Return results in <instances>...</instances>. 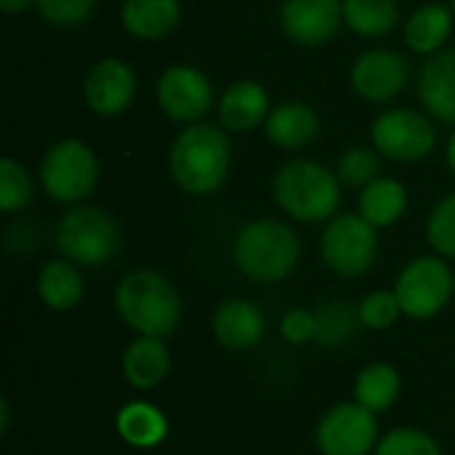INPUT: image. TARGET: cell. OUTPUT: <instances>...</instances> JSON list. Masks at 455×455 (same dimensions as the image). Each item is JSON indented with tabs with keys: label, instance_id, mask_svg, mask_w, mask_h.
I'll list each match as a JSON object with an SVG mask.
<instances>
[{
	"label": "cell",
	"instance_id": "obj_1",
	"mask_svg": "<svg viewBox=\"0 0 455 455\" xmlns=\"http://www.w3.org/2000/svg\"><path fill=\"white\" fill-rule=\"evenodd\" d=\"M232 165L229 131L211 123L181 128L168 152V171L176 187L192 197H208L221 189Z\"/></svg>",
	"mask_w": 455,
	"mask_h": 455
},
{
	"label": "cell",
	"instance_id": "obj_2",
	"mask_svg": "<svg viewBox=\"0 0 455 455\" xmlns=\"http://www.w3.org/2000/svg\"><path fill=\"white\" fill-rule=\"evenodd\" d=\"M115 312L136 336L168 339L181 325L184 301L165 275L133 269L115 288Z\"/></svg>",
	"mask_w": 455,
	"mask_h": 455
},
{
	"label": "cell",
	"instance_id": "obj_3",
	"mask_svg": "<svg viewBox=\"0 0 455 455\" xmlns=\"http://www.w3.org/2000/svg\"><path fill=\"white\" fill-rule=\"evenodd\" d=\"M232 259L240 275L251 283L275 285L296 272L301 261V240L285 221L256 219L235 235Z\"/></svg>",
	"mask_w": 455,
	"mask_h": 455
},
{
	"label": "cell",
	"instance_id": "obj_4",
	"mask_svg": "<svg viewBox=\"0 0 455 455\" xmlns=\"http://www.w3.org/2000/svg\"><path fill=\"white\" fill-rule=\"evenodd\" d=\"M272 195L277 208L299 224L331 221L341 205V181L333 168L299 157L285 165L272 179Z\"/></svg>",
	"mask_w": 455,
	"mask_h": 455
},
{
	"label": "cell",
	"instance_id": "obj_5",
	"mask_svg": "<svg viewBox=\"0 0 455 455\" xmlns=\"http://www.w3.org/2000/svg\"><path fill=\"white\" fill-rule=\"evenodd\" d=\"M56 251L61 259L96 269L112 261L120 251L117 221L96 205H75L56 224Z\"/></svg>",
	"mask_w": 455,
	"mask_h": 455
},
{
	"label": "cell",
	"instance_id": "obj_6",
	"mask_svg": "<svg viewBox=\"0 0 455 455\" xmlns=\"http://www.w3.org/2000/svg\"><path fill=\"white\" fill-rule=\"evenodd\" d=\"M99 157L91 144L80 139H61L51 144L40 160L43 192L61 205H80L99 184Z\"/></svg>",
	"mask_w": 455,
	"mask_h": 455
},
{
	"label": "cell",
	"instance_id": "obj_7",
	"mask_svg": "<svg viewBox=\"0 0 455 455\" xmlns=\"http://www.w3.org/2000/svg\"><path fill=\"white\" fill-rule=\"evenodd\" d=\"M325 267L347 280L368 275L379 261V229L360 213H336L320 235Z\"/></svg>",
	"mask_w": 455,
	"mask_h": 455
},
{
	"label": "cell",
	"instance_id": "obj_8",
	"mask_svg": "<svg viewBox=\"0 0 455 455\" xmlns=\"http://www.w3.org/2000/svg\"><path fill=\"white\" fill-rule=\"evenodd\" d=\"M403 315L411 320H432L448 309L455 293V275L443 256H419L403 267L395 283Z\"/></svg>",
	"mask_w": 455,
	"mask_h": 455
},
{
	"label": "cell",
	"instance_id": "obj_9",
	"mask_svg": "<svg viewBox=\"0 0 455 455\" xmlns=\"http://www.w3.org/2000/svg\"><path fill=\"white\" fill-rule=\"evenodd\" d=\"M373 147L395 163H419L437 147V128L432 117L413 107L384 109L371 125Z\"/></svg>",
	"mask_w": 455,
	"mask_h": 455
},
{
	"label": "cell",
	"instance_id": "obj_10",
	"mask_svg": "<svg viewBox=\"0 0 455 455\" xmlns=\"http://www.w3.org/2000/svg\"><path fill=\"white\" fill-rule=\"evenodd\" d=\"M376 413L363 408L357 400L339 403L317 421L315 443L323 455H373L379 445Z\"/></svg>",
	"mask_w": 455,
	"mask_h": 455
},
{
	"label": "cell",
	"instance_id": "obj_11",
	"mask_svg": "<svg viewBox=\"0 0 455 455\" xmlns=\"http://www.w3.org/2000/svg\"><path fill=\"white\" fill-rule=\"evenodd\" d=\"M157 107L160 112L181 125L203 123L205 115L216 107L213 85L208 75L192 64H173L157 80Z\"/></svg>",
	"mask_w": 455,
	"mask_h": 455
},
{
	"label": "cell",
	"instance_id": "obj_12",
	"mask_svg": "<svg viewBox=\"0 0 455 455\" xmlns=\"http://www.w3.org/2000/svg\"><path fill=\"white\" fill-rule=\"evenodd\" d=\"M411 80V61L392 48L363 51L349 72L355 93L371 104H387L397 99Z\"/></svg>",
	"mask_w": 455,
	"mask_h": 455
},
{
	"label": "cell",
	"instance_id": "obj_13",
	"mask_svg": "<svg viewBox=\"0 0 455 455\" xmlns=\"http://www.w3.org/2000/svg\"><path fill=\"white\" fill-rule=\"evenodd\" d=\"M136 85H139V80L128 61H123L117 56H104L85 72L83 99L93 115L117 117L133 104Z\"/></svg>",
	"mask_w": 455,
	"mask_h": 455
},
{
	"label": "cell",
	"instance_id": "obj_14",
	"mask_svg": "<svg viewBox=\"0 0 455 455\" xmlns=\"http://www.w3.org/2000/svg\"><path fill=\"white\" fill-rule=\"evenodd\" d=\"M344 24V0H283L280 27L288 40L304 48L331 43Z\"/></svg>",
	"mask_w": 455,
	"mask_h": 455
},
{
	"label": "cell",
	"instance_id": "obj_15",
	"mask_svg": "<svg viewBox=\"0 0 455 455\" xmlns=\"http://www.w3.org/2000/svg\"><path fill=\"white\" fill-rule=\"evenodd\" d=\"M211 331L229 352H251L267 336V317L259 304L248 299H227L213 309Z\"/></svg>",
	"mask_w": 455,
	"mask_h": 455
},
{
	"label": "cell",
	"instance_id": "obj_16",
	"mask_svg": "<svg viewBox=\"0 0 455 455\" xmlns=\"http://www.w3.org/2000/svg\"><path fill=\"white\" fill-rule=\"evenodd\" d=\"M269 112L272 101L259 80H235L216 101L219 125L229 133H251L264 128Z\"/></svg>",
	"mask_w": 455,
	"mask_h": 455
},
{
	"label": "cell",
	"instance_id": "obj_17",
	"mask_svg": "<svg viewBox=\"0 0 455 455\" xmlns=\"http://www.w3.org/2000/svg\"><path fill=\"white\" fill-rule=\"evenodd\" d=\"M416 91L429 117L455 125V48H443L419 69Z\"/></svg>",
	"mask_w": 455,
	"mask_h": 455
},
{
	"label": "cell",
	"instance_id": "obj_18",
	"mask_svg": "<svg viewBox=\"0 0 455 455\" xmlns=\"http://www.w3.org/2000/svg\"><path fill=\"white\" fill-rule=\"evenodd\" d=\"M264 133L272 147L283 152H299L320 136V115L307 101H280L277 107H272L264 123Z\"/></svg>",
	"mask_w": 455,
	"mask_h": 455
},
{
	"label": "cell",
	"instance_id": "obj_19",
	"mask_svg": "<svg viewBox=\"0 0 455 455\" xmlns=\"http://www.w3.org/2000/svg\"><path fill=\"white\" fill-rule=\"evenodd\" d=\"M181 0H123L120 24L136 40H163L181 24Z\"/></svg>",
	"mask_w": 455,
	"mask_h": 455
},
{
	"label": "cell",
	"instance_id": "obj_20",
	"mask_svg": "<svg viewBox=\"0 0 455 455\" xmlns=\"http://www.w3.org/2000/svg\"><path fill=\"white\" fill-rule=\"evenodd\" d=\"M171 352L165 339L136 336L123 352V376L133 389H155L171 376Z\"/></svg>",
	"mask_w": 455,
	"mask_h": 455
},
{
	"label": "cell",
	"instance_id": "obj_21",
	"mask_svg": "<svg viewBox=\"0 0 455 455\" xmlns=\"http://www.w3.org/2000/svg\"><path fill=\"white\" fill-rule=\"evenodd\" d=\"M35 291H37V299L48 309L72 312L85 296V280H83L77 264H72L67 259H53L40 269Z\"/></svg>",
	"mask_w": 455,
	"mask_h": 455
},
{
	"label": "cell",
	"instance_id": "obj_22",
	"mask_svg": "<svg viewBox=\"0 0 455 455\" xmlns=\"http://www.w3.org/2000/svg\"><path fill=\"white\" fill-rule=\"evenodd\" d=\"M455 13L453 8L443 3H427L416 8L405 21V43L413 53L435 56L445 48L451 32H453Z\"/></svg>",
	"mask_w": 455,
	"mask_h": 455
},
{
	"label": "cell",
	"instance_id": "obj_23",
	"mask_svg": "<svg viewBox=\"0 0 455 455\" xmlns=\"http://www.w3.org/2000/svg\"><path fill=\"white\" fill-rule=\"evenodd\" d=\"M408 211V189L395 176H379L360 192L357 213L376 229L395 227Z\"/></svg>",
	"mask_w": 455,
	"mask_h": 455
},
{
	"label": "cell",
	"instance_id": "obj_24",
	"mask_svg": "<svg viewBox=\"0 0 455 455\" xmlns=\"http://www.w3.org/2000/svg\"><path fill=\"white\" fill-rule=\"evenodd\" d=\"M115 429L123 437V443H128L131 448L147 451V448H157L160 443H165L168 419L157 405L139 400V403H128L117 411Z\"/></svg>",
	"mask_w": 455,
	"mask_h": 455
},
{
	"label": "cell",
	"instance_id": "obj_25",
	"mask_svg": "<svg viewBox=\"0 0 455 455\" xmlns=\"http://www.w3.org/2000/svg\"><path fill=\"white\" fill-rule=\"evenodd\" d=\"M355 400L371 413H387L395 408L403 392V376L392 363H371L355 379Z\"/></svg>",
	"mask_w": 455,
	"mask_h": 455
},
{
	"label": "cell",
	"instance_id": "obj_26",
	"mask_svg": "<svg viewBox=\"0 0 455 455\" xmlns=\"http://www.w3.org/2000/svg\"><path fill=\"white\" fill-rule=\"evenodd\" d=\"M400 21L397 0H344V24L360 37H384Z\"/></svg>",
	"mask_w": 455,
	"mask_h": 455
},
{
	"label": "cell",
	"instance_id": "obj_27",
	"mask_svg": "<svg viewBox=\"0 0 455 455\" xmlns=\"http://www.w3.org/2000/svg\"><path fill=\"white\" fill-rule=\"evenodd\" d=\"M317 344L323 349H341L347 347L363 328L357 307L341 299H328L317 309Z\"/></svg>",
	"mask_w": 455,
	"mask_h": 455
},
{
	"label": "cell",
	"instance_id": "obj_28",
	"mask_svg": "<svg viewBox=\"0 0 455 455\" xmlns=\"http://www.w3.org/2000/svg\"><path fill=\"white\" fill-rule=\"evenodd\" d=\"M381 152L376 147L368 144H355L347 152L339 155L336 160V176L341 181V187L349 189H365L371 181H376L381 176Z\"/></svg>",
	"mask_w": 455,
	"mask_h": 455
},
{
	"label": "cell",
	"instance_id": "obj_29",
	"mask_svg": "<svg viewBox=\"0 0 455 455\" xmlns=\"http://www.w3.org/2000/svg\"><path fill=\"white\" fill-rule=\"evenodd\" d=\"M35 197V181L24 163L13 157L0 160V211L3 213H19L24 211Z\"/></svg>",
	"mask_w": 455,
	"mask_h": 455
},
{
	"label": "cell",
	"instance_id": "obj_30",
	"mask_svg": "<svg viewBox=\"0 0 455 455\" xmlns=\"http://www.w3.org/2000/svg\"><path fill=\"white\" fill-rule=\"evenodd\" d=\"M373 455H443L440 443L424 432V429H416V427H397V429H389L379 445H376V453Z\"/></svg>",
	"mask_w": 455,
	"mask_h": 455
},
{
	"label": "cell",
	"instance_id": "obj_31",
	"mask_svg": "<svg viewBox=\"0 0 455 455\" xmlns=\"http://www.w3.org/2000/svg\"><path fill=\"white\" fill-rule=\"evenodd\" d=\"M427 240L432 251L443 259L455 261V192L443 197L427 221Z\"/></svg>",
	"mask_w": 455,
	"mask_h": 455
},
{
	"label": "cell",
	"instance_id": "obj_32",
	"mask_svg": "<svg viewBox=\"0 0 455 455\" xmlns=\"http://www.w3.org/2000/svg\"><path fill=\"white\" fill-rule=\"evenodd\" d=\"M363 328L368 331H389L400 317H403V307L400 299L392 291H373L368 296H363V301L357 304Z\"/></svg>",
	"mask_w": 455,
	"mask_h": 455
},
{
	"label": "cell",
	"instance_id": "obj_33",
	"mask_svg": "<svg viewBox=\"0 0 455 455\" xmlns=\"http://www.w3.org/2000/svg\"><path fill=\"white\" fill-rule=\"evenodd\" d=\"M96 5H99V0H37L35 11L51 27L75 29L93 16Z\"/></svg>",
	"mask_w": 455,
	"mask_h": 455
},
{
	"label": "cell",
	"instance_id": "obj_34",
	"mask_svg": "<svg viewBox=\"0 0 455 455\" xmlns=\"http://www.w3.org/2000/svg\"><path fill=\"white\" fill-rule=\"evenodd\" d=\"M280 336L291 347H304L317 341V315L304 307L288 309L280 320Z\"/></svg>",
	"mask_w": 455,
	"mask_h": 455
},
{
	"label": "cell",
	"instance_id": "obj_35",
	"mask_svg": "<svg viewBox=\"0 0 455 455\" xmlns=\"http://www.w3.org/2000/svg\"><path fill=\"white\" fill-rule=\"evenodd\" d=\"M37 0H0V8L5 13H24V11H32Z\"/></svg>",
	"mask_w": 455,
	"mask_h": 455
},
{
	"label": "cell",
	"instance_id": "obj_36",
	"mask_svg": "<svg viewBox=\"0 0 455 455\" xmlns=\"http://www.w3.org/2000/svg\"><path fill=\"white\" fill-rule=\"evenodd\" d=\"M445 160H448V168L453 171L455 176V131L451 133V139H448V149H445Z\"/></svg>",
	"mask_w": 455,
	"mask_h": 455
},
{
	"label": "cell",
	"instance_id": "obj_37",
	"mask_svg": "<svg viewBox=\"0 0 455 455\" xmlns=\"http://www.w3.org/2000/svg\"><path fill=\"white\" fill-rule=\"evenodd\" d=\"M451 8H453V13H455V0H451Z\"/></svg>",
	"mask_w": 455,
	"mask_h": 455
}]
</instances>
